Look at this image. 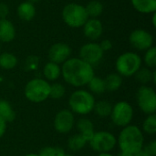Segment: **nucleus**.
Returning <instances> with one entry per match:
<instances>
[{
  "label": "nucleus",
  "instance_id": "nucleus-1",
  "mask_svg": "<svg viewBox=\"0 0 156 156\" xmlns=\"http://www.w3.org/2000/svg\"><path fill=\"white\" fill-rule=\"evenodd\" d=\"M64 80L73 87H82L89 83L94 75L93 67L80 58L66 60L61 68Z\"/></svg>",
  "mask_w": 156,
  "mask_h": 156
},
{
  "label": "nucleus",
  "instance_id": "nucleus-2",
  "mask_svg": "<svg viewBox=\"0 0 156 156\" xmlns=\"http://www.w3.org/2000/svg\"><path fill=\"white\" fill-rule=\"evenodd\" d=\"M144 137L142 130L136 125L123 127L119 134L117 143L121 152L135 154L144 148Z\"/></svg>",
  "mask_w": 156,
  "mask_h": 156
},
{
  "label": "nucleus",
  "instance_id": "nucleus-3",
  "mask_svg": "<svg viewBox=\"0 0 156 156\" xmlns=\"http://www.w3.org/2000/svg\"><path fill=\"white\" fill-rule=\"evenodd\" d=\"M94 104L95 99L92 93L84 90H78L74 91L69 99V111L80 115L89 114L93 111Z\"/></svg>",
  "mask_w": 156,
  "mask_h": 156
},
{
  "label": "nucleus",
  "instance_id": "nucleus-4",
  "mask_svg": "<svg viewBox=\"0 0 156 156\" xmlns=\"http://www.w3.org/2000/svg\"><path fill=\"white\" fill-rule=\"evenodd\" d=\"M50 84L43 79L36 78L29 80L25 86L26 98L34 103L45 101L49 97Z\"/></svg>",
  "mask_w": 156,
  "mask_h": 156
},
{
  "label": "nucleus",
  "instance_id": "nucleus-5",
  "mask_svg": "<svg viewBox=\"0 0 156 156\" xmlns=\"http://www.w3.org/2000/svg\"><path fill=\"white\" fill-rule=\"evenodd\" d=\"M142 58L134 52H125L118 57L115 67L119 75L132 77L141 68Z\"/></svg>",
  "mask_w": 156,
  "mask_h": 156
},
{
  "label": "nucleus",
  "instance_id": "nucleus-6",
  "mask_svg": "<svg viewBox=\"0 0 156 156\" xmlns=\"http://www.w3.org/2000/svg\"><path fill=\"white\" fill-rule=\"evenodd\" d=\"M62 17L64 22L71 27H83L89 19L85 6L76 3H70L64 6Z\"/></svg>",
  "mask_w": 156,
  "mask_h": 156
},
{
  "label": "nucleus",
  "instance_id": "nucleus-7",
  "mask_svg": "<svg viewBox=\"0 0 156 156\" xmlns=\"http://www.w3.org/2000/svg\"><path fill=\"white\" fill-rule=\"evenodd\" d=\"M136 101L140 110L147 115L154 114L156 111V93L149 86H141L136 93Z\"/></svg>",
  "mask_w": 156,
  "mask_h": 156
},
{
  "label": "nucleus",
  "instance_id": "nucleus-8",
  "mask_svg": "<svg viewBox=\"0 0 156 156\" xmlns=\"http://www.w3.org/2000/svg\"><path fill=\"white\" fill-rule=\"evenodd\" d=\"M110 116L116 126L123 128L130 125L133 118V109L129 102L123 101H119L112 106V111Z\"/></svg>",
  "mask_w": 156,
  "mask_h": 156
},
{
  "label": "nucleus",
  "instance_id": "nucleus-9",
  "mask_svg": "<svg viewBox=\"0 0 156 156\" xmlns=\"http://www.w3.org/2000/svg\"><path fill=\"white\" fill-rule=\"evenodd\" d=\"M89 143L93 151L99 154H103L110 153L115 147L117 140L112 133L106 131H100L94 133Z\"/></svg>",
  "mask_w": 156,
  "mask_h": 156
},
{
  "label": "nucleus",
  "instance_id": "nucleus-10",
  "mask_svg": "<svg viewBox=\"0 0 156 156\" xmlns=\"http://www.w3.org/2000/svg\"><path fill=\"white\" fill-rule=\"evenodd\" d=\"M103 51L97 43H87L80 49V58L90 66L97 65L103 57Z\"/></svg>",
  "mask_w": 156,
  "mask_h": 156
},
{
  "label": "nucleus",
  "instance_id": "nucleus-11",
  "mask_svg": "<svg viewBox=\"0 0 156 156\" xmlns=\"http://www.w3.org/2000/svg\"><path fill=\"white\" fill-rule=\"evenodd\" d=\"M74 124H75L74 114L69 110L67 109L61 110L55 116L54 128L58 133L61 134L69 133L74 127Z\"/></svg>",
  "mask_w": 156,
  "mask_h": 156
},
{
  "label": "nucleus",
  "instance_id": "nucleus-12",
  "mask_svg": "<svg viewBox=\"0 0 156 156\" xmlns=\"http://www.w3.org/2000/svg\"><path fill=\"white\" fill-rule=\"evenodd\" d=\"M129 40L131 45L138 50H147L153 46L154 42L153 36L144 29L133 30L129 37Z\"/></svg>",
  "mask_w": 156,
  "mask_h": 156
},
{
  "label": "nucleus",
  "instance_id": "nucleus-13",
  "mask_svg": "<svg viewBox=\"0 0 156 156\" xmlns=\"http://www.w3.org/2000/svg\"><path fill=\"white\" fill-rule=\"evenodd\" d=\"M71 54L70 47L66 43H56L48 49V58L56 64L64 63Z\"/></svg>",
  "mask_w": 156,
  "mask_h": 156
},
{
  "label": "nucleus",
  "instance_id": "nucleus-14",
  "mask_svg": "<svg viewBox=\"0 0 156 156\" xmlns=\"http://www.w3.org/2000/svg\"><path fill=\"white\" fill-rule=\"evenodd\" d=\"M83 27L84 35L91 40L98 39L102 34V24L99 19H88Z\"/></svg>",
  "mask_w": 156,
  "mask_h": 156
},
{
  "label": "nucleus",
  "instance_id": "nucleus-15",
  "mask_svg": "<svg viewBox=\"0 0 156 156\" xmlns=\"http://www.w3.org/2000/svg\"><path fill=\"white\" fill-rule=\"evenodd\" d=\"M16 29L11 21L6 18L0 19V41L10 42L15 38Z\"/></svg>",
  "mask_w": 156,
  "mask_h": 156
},
{
  "label": "nucleus",
  "instance_id": "nucleus-16",
  "mask_svg": "<svg viewBox=\"0 0 156 156\" xmlns=\"http://www.w3.org/2000/svg\"><path fill=\"white\" fill-rule=\"evenodd\" d=\"M77 129L80 134L89 143L94 134V125L92 122L87 118H80L77 122Z\"/></svg>",
  "mask_w": 156,
  "mask_h": 156
},
{
  "label": "nucleus",
  "instance_id": "nucleus-17",
  "mask_svg": "<svg viewBox=\"0 0 156 156\" xmlns=\"http://www.w3.org/2000/svg\"><path fill=\"white\" fill-rule=\"evenodd\" d=\"M36 15L34 5L28 1L21 3L17 6V16L23 21H30Z\"/></svg>",
  "mask_w": 156,
  "mask_h": 156
},
{
  "label": "nucleus",
  "instance_id": "nucleus-18",
  "mask_svg": "<svg viewBox=\"0 0 156 156\" xmlns=\"http://www.w3.org/2000/svg\"><path fill=\"white\" fill-rule=\"evenodd\" d=\"M133 6L140 13L150 14L156 11V0H131Z\"/></svg>",
  "mask_w": 156,
  "mask_h": 156
},
{
  "label": "nucleus",
  "instance_id": "nucleus-19",
  "mask_svg": "<svg viewBox=\"0 0 156 156\" xmlns=\"http://www.w3.org/2000/svg\"><path fill=\"white\" fill-rule=\"evenodd\" d=\"M135 79L137 80V81H139L140 83L145 85L151 81H153L154 84L156 82V71L154 70L152 71L150 69L148 68H140L137 72L134 74Z\"/></svg>",
  "mask_w": 156,
  "mask_h": 156
},
{
  "label": "nucleus",
  "instance_id": "nucleus-20",
  "mask_svg": "<svg viewBox=\"0 0 156 156\" xmlns=\"http://www.w3.org/2000/svg\"><path fill=\"white\" fill-rule=\"evenodd\" d=\"M122 83V76L118 73H111L107 75V77L104 79V84H105V90L113 92L120 89Z\"/></svg>",
  "mask_w": 156,
  "mask_h": 156
},
{
  "label": "nucleus",
  "instance_id": "nucleus-21",
  "mask_svg": "<svg viewBox=\"0 0 156 156\" xmlns=\"http://www.w3.org/2000/svg\"><path fill=\"white\" fill-rule=\"evenodd\" d=\"M0 118L6 123L12 122L16 119V112L13 107L5 100H0Z\"/></svg>",
  "mask_w": 156,
  "mask_h": 156
},
{
  "label": "nucleus",
  "instance_id": "nucleus-22",
  "mask_svg": "<svg viewBox=\"0 0 156 156\" xmlns=\"http://www.w3.org/2000/svg\"><path fill=\"white\" fill-rule=\"evenodd\" d=\"M43 74L44 77L48 80H56L59 78L61 75V69L58 64H56L54 62H48L43 69Z\"/></svg>",
  "mask_w": 156,
  "mask_h": 156
},
{
  "label": "nucleus",
  "instance_id": "nucleus-23",
  "mask_svg": "<svg viewBox=\"0 0 156 156\" xmlns=\"http://www.w3.org/2000/svg\"><path fill=\"white\" fill-rule=\"evenodd\" d=\"M93 111L96 115L100 117H108L111 115L112 111V105L108 101H95Z\"/></svg>",
  "mask_w": 156,
  "mask_h": 156
},
{
  "label": "nucleus",
  "instance_id": "nucleus-24",
  "mask_svg": "<svg viewBox=\"0 0 156 156\" xmlns=\"http://www.w3.org/2000/svg\"><path fill=\"white\" fill-rule=\"evenodd\" d=\"M89 90H90V93H94V94H102L103 92H105V84H104V80L100 78V77H96L93 76L92 79L89 81V83L87 84Z\"/></svg>",
  "mask_w": 156,
  "mask_h": 156
},
{
  "label": "nucleus",
  "instance_id": "nucleus-25",
  "mask_svg": "<svg viewBox=\"0 0 156 156\" xmlns=\"http://www.w3.org/2000/svg\"><path fill=\"white\" fill-rule=\"evenodd\" d=\"M17 64L16 57L9 52L0 54V68L4 69H12Z\"/></svg>",
  "mask_w": 156,
  "mask_h": 156
},
{
  "label": "nucleus",
  "instance_id": "nucleus-26",
  "mask_svg": "<svg viewBox=\"0 0 156 156\" xmlns=\"http://www.w3.org/2000/svg\"><path fill=\"white\" fill-rule=\"evenodd\" d=\"M87 143L88 142L80 133H78V134L72 135L68 140V147L73 152H78L83 149L85 145L87 144Z\"/></svg>",
  "mask_w": 156,
  "mask_h": 156
},
{
  "label": "nucleus",
  "instance_id": "nucleus-27",
  "mask_svg": "<svg viewBox=\"0 0 156 156\" xmlns=\"http://www.w3.org/2000/svg\"><path fill=\"white\" fill-rule=\"evenodd\" d=\"M85 9L87 11L89 17L91 16V17L95 18L101 15V13L103 11V5L100 1L92 0L88 3V5L85 6Z\"/></svg>",
  "mask_w": 156,
  "mask_h": 156
},
{
  "label": "nucleus",
  "instance_id": "nucleus-28",
  "mask_svg": "<svg viewBox=\"0 0 156 156\" xmlns=\"http://www.w3.org/2000/svg\"><path fill=\"white\" fill-rule=\"evenodd\" d=\"M143 130L148 134H154L156 133V116L150 114L146 117L143 123Z\"/></svg>",
  "mask_w": 156,
  "mask_h": 156
},
{
  "label": "nucleus",
  "instance_id": "nucleus-29",
  "mask_svg": "<svg viewBox=\"0 0 156 156\" xmlns=\"http://www.w3.org/2000/svg\"><path fill=\"white\" fill-rule=\"evenodd\" d=\"M66 92L65 87L60 83H53L50 85L49 97L53 100H59L64 97Z\"/></svg>",
  "mask_w": 156,
  "mask_h": 156
},
{
  "label": "nucleus",
  "instance_id": "nucleus-30",
  "mask_svg": "<svg viewBox=\"0 0 156 156\" xmlns=\"http://www.w3.org/2000/svg\"><path fill=\"white\" fill-rule=\"evenodd\" d=\"M65 151L59 147H44L40 150L38 156H64Z\"/></svg>",
  "mask_w": 156,
  "mask_h": 156
},
{
  "label": "nucleus",
  "instance_id": "nucleus-31",
  "mask_svg": "<svg viewBox=\"0 0 156 156\" xmlns=\"http://www.w3.org/2000/svg\"><path fill=\"white\" fill-rule=\"evenodd\" d=\"M144 62L149 68H155L156 66V48L151 47L146 50L144 55Z\"/></svg>",
  "mask_w": 156,
  "mask_h": 156
},
{
  "label": "nucleus",
  "instance_id": "nucleus-32",
  "mask_svg": "<svg viewBox=\"0 0 156 156\" xmlns=\"http://www.w3.org/2000/svg\"><path fill=\"white\" fill-rule=\"evenodd\" d=\"M39 63V59L36 56H29L26 59L25 62V69L27 71H32L37 69Z\"/></svg>",
  "mask_w": 156,
  "mask_h": 156
},
{
  "label": "nucleus",
  "instance_id": "nucleus-33",
  "mask_svg": "<svg viewBox=\"0 0 156 156\" xmlns=\"http://www.w3.org/2000/svg\"><path fill=\"white\" fill-rule=\"evenodd\" d=\"M144 152H146L147 154H149L150 155L155 156L156 155V141H152L150 142L148 144H146L144 146V148L143 149Z\"/></svg>",
  "mask_w": 156,
  "mask_h": 156
},
{
  "label": "nucleus",
  "instance_id": "nucleus-34",
  "mask_svg": "<svg viewBox=\"0 0 156 156\" xmlns=\"http://www.w3.org/2000/svg\"><path fill=\"white\" fill-rule=\"evenodd\" d=\"M100 47H101V48L102 49L103 52H104V51H108V50H110V49L112 48V41L109 40V39H104V40H102L101 43L100 44Z\"/></svg>",
  "mask_w": 156,
  "mask_h": 156
},
{
  "label": "nucleus",
  "instance_id": "nucleus-35",
  "mask_svg": "<svg viewBox=\"0 0 156 156\" xmlns=\"http://www.w3.org/2000/svg\"><path fill=\"white\" fill-rule=\"evenodd\" d=\"M8 6L5 3H0V19L1 18H5L6 16L8 15Z\"/></svg>",
  "mask_w": 156,
  "mask_h": 156
},
{
  "label": "nucleus",
  "instance_id": "nucleus-36",
  "mask_svg": "<svg viewBox=\"0 0 156 156\" xmlns=\"http://www.w3.org/2000/svg\"><path fill=\"white\" fill-rule=\"evenodd\" d=\"M6 131V122L0 118V138H2Z\"/></svg>",
  "mask_w": 156,
  "mask_h": 156
},
{
  "label": "nucleus",
  "instance_id": "nucleus-37",
  "mask_svg": "<svg viewBox=\"0 0 156 156\" xmlns=\"http://www.w3.org/2000/svg\"><path fill=\"white\" fill-rule=\"evenodd\" d=\"M135 156H152L149 154H147L146 152H144V150H141L140 152H138L137 154H135Z\"/></svg>",
  "mask_w": 156,
  "mask_h": 156
},
{
  "label": "nucleus",
  "instance_id": "nucleus-38",
  "mask_svg": "<svg viewBox=\"0 0 156 156\" xmlns=\"http://www.w3.org/2000/svg\"><path fill=\"white\" fill-rule=\"evenodd\" d=\"M118 156H135V154H129V153H124V152H121Z\"/></svg>",
  "mask_w": 156,
  "mask_h": 156
},
{
  "label": "nucleus",
  "instance_id": "nucleus-39",
  "mask_svg": "<svg viewBox=\"0 0 156 156\" xmlns=\"http://www.w3.org/2000/svg\"><path fill=\"white\" fill-rule=\"evenodd\" d=\"M98 156H114V155L111 154L110 153H103V154H99Z\"/></svg>",
  "mask_w": 156,
  "mask_h": 156
},
{
  "label": "nucleus",
  "instance_id": "nucleus-40",
  "mask_svg": "<svg viewBox=\"0 0 156 156\" xmlns=\"http://www.w3.org/2000/svg\"><path fill=\"white\" fill-rule=\"evenodd\" d=\"M153 14H154V16H153V25H154V27H155V26H156V23H155L156 14H155V12H154V13H153Z\"/></svg>",
  "mask_w": 156,
  "mask_h": 156
},
{
  "label": "nucleus",
  "instance_id": "nucleus-41",
  "mask_svg": "<svg viewBox=\"0 0 156 156\" xmlns=\"http://www.w3.org/2000/svg\"><path fill=\"white\" fill-rule=\"evenodd\" d=\"M25 156H38V154H28Z\"/></svg>",
  "mask_w": 156,
  "mask_h": 156
},
{
  "label": "nucleus",
  "instance_id": "nucleus-42",
  "mask_svg": "<svg viewBox=\"0 0 156 156\" xmlns=\"http://www.w3.org/2000/svg\"><path fill=\"white\" fill-rule=\"evenodd\" d=\"M28 2H30V3H35V2H37V1H39V0H27Z\"/></svg>",
  "mask_w": 156,
  "mask_h": 156
},
{
  "label": "nucleus",
  "instance_id": "nucleus-43",
  "mask_svg": "<svg viewBox=\"0 0 156 156\" xmlns=\"http://www.w3.org/2000/svg\"><path fill=\"white\" fill-rule=\"evenodd\" d=\"M64 156H72V155H70V154H65V155Z\"/></svg>",
  "mask_w": 156,
  "mask_h": 156
},
{
  "label": "nucleus",
  "instance_id": "nucleus-44",
  "mask_svg": "<svg viewBox=\"0 0 156 156\" xmlns=\"http://www.w3.org/2000/svg\"><path fill=\"white\" fill-rule=\"evenodd\" d=\"M0 50H1V46H0Z\"/></svg>",
  "mask_w": 156,
  "mask_h": 156
}]
</instances>
